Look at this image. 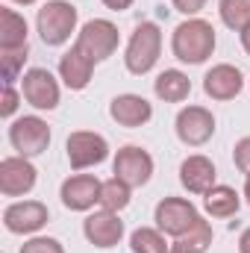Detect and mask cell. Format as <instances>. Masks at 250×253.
I'll list each match as a JSON object with an SVG mask.
<instances>
[{
	"mask_svg": "<svg viewBox=\"0 0 250 253\" xmlns=\"http://www.w3.org/2000/svg\"><path fill=\"white\" fill-rule=\"evenodd\" d=\"M215 27L203 18H186L171 36V53L186 65H203L215 53Z\"/></svg>",
	"mask_w": 250,
	"mask_h": 253,
	"instance_id": "cell-1",
	"label": "cell"
},
{
	"mask_svg": "<svg viewBox=\"0 0 250 253\" xmlns=\"http://www.w3.org/2000/svg\"><path fill=\"white\" fill-rule=\"evenodd\" d=\"M162 56V30L153 24V21H141L129 42H126V50H124V65L129 74L141 77V74H150L156 62Z\"/></svg>",
	"mask_w": 250,
	"mask_h": 253,
	"instance_id": "cell-2",
	"label": "cell"
},
{
	"mask_svg": "<svg viewBox=\"0 0 250 253\" xmlns=\"http://www.w3.org/2000/svg\"><path fill=\"white\" fill-rule=\"evenodd\" d=\"M77 6L68 0H47L36 15V30L47 47H62L77 33Z\"/></svg>",
	"mask_w": 250,
	"mask_h": 253,
	"instance_id": "cell-3",
	"label": "cell"
},
{
	"mask_svg": "<svg viewBox=\"0 0 250 253\" xmlns=\"http://www.w3.org/2000/svg\"><path fill=\"white\" fill-rule=\"evenodd\" d=\"M118 42H121V36H118V27H115L112 21H106V18H91V21H85V24L80 27L77 39H74V47H80L91 62L100 65L118 50Z\"/></svg>",
	"mask_w": 250,
	"mask_h": 253,
	"instance_id": "cell-4",
	"label": "cell"
},
{
	"mask_svg": "<svg viewBox=\"0 0 250 253\" xmlns=\"http://www.w3.org/2000/svg\"><path fill=\"white\" fill-rule=\"evenodd\" d=\"M9 141L12 147L18 150V156H42L47 147H50V126L44 118L39 115H24V118H15L9 126Z\"/></svg>",
	"mask_w": 250,
	"mask_h": 253,
	"instance_id": "cell-5",
	"label": "cell"
},
{
	"mask_svg": "<svg viewBox=\"0 0 250 253\" xmlns=\"http://www.w3.org/2000/svg\"><path fill=\"white\" fill-rule=\"evenodd\" d=\"M21 94L24 100L39 109V112H53L59 106V97H62V88H59V80L47 71V68H30L24 77H21Z\"/></svg>",
	"mask_w": 250,
	"mask_h": 253,
	"instance_id": "cell-6",
	"label": "cell"
},
{
	"mask_svg": "<svg viewBox=\"0 0 250 253\" xmlns=\"http://www.w3.org/2000/svg\"><path fill=\"white\" fill-rule=\"evenodd\" d=\"M65 153H68V162H71L74 171H85V168H94V165L106 162V156H109V141H106L100 132L77 129V132L68 135Z\"/></svg>",
	"mask_w": 250,
	"mask_h": 253,
	"instance_id": "cell-7",
	"label": "cell"
},
{
	"mask_svg": "<svg viewBox=\"0 0 250 253\" xmlns=\"http://www.w3.org/2000/svg\"><path fill=\"white\" fill-rule=\"evenodd\" d=\"M112 174L129 189H141L153 177V156L138 144H124L112 159Z\"/></svg>",
	"mask_w": 250,
	"mask_h": 253,
	"instance_id": "cell-8",
	"label": "cell"
},
{
	"mask_svg": "<svg viewBox=\"0 0 250 253\" xmlns=\"http://www.w3.org/2000/svg\"><path fill=\"white\" fill-rule=\"evenodd\" d=\"M197 218H200L197 206H194L191 200H186V197H162V200L156 203V212H153L156 227H159L165 236H171V239H180Z\"/></svg>",
	"mask_w": 250,
	"mask_h": 253,
	"instance_id": "cell-9",
	"label": "cell"
},
{
	"mask_svg": "<svg viewBox=\"0 0 250 253\" xmlns=\"http://www.w3.org/2000/svg\"><path fill=\"white\" fill-rule=\"evenodd\" d=\"M50 221V209L42 200H15L3 209V227L15 236H33Z\"/></svg>",
	"mask_w": 250,
	"mask_h": 253,
	"instance_id": "cell-10",
	"label": "cell"
},
{
	"mask_svg": "<svg viewBox=\"0 0 250 253\" xmlns=\"http://www.w3.org/2000/svg\"><path fill=\"white\" fill-rule=\"evenodd\" d=\"M177 138L188 147H203L212 135H215V115L206 106H183L177 112Z\"/></svg>",
	"mask_w": 250,
	"mask_h": 253,
	"instance_id": "cell-11",
	"label": "cell"
},
{
	"mask_svg": "<svg viewBox=\"0 0 250 253\" xmlns=\"http://www.w3.org/2000/svg\"><path fill=\"white\" fill-rule=\"evenodd\" d=\"M39 171L27 156H6L0 159V191L6 197H24L36 189Z\"/></svg>",
	"mask_w": 250,
	"mask_h": 253,
	"instance_id": "cell-12",
	"label": "cell"
},
{
	"mask_svg": "<svg viewBox=\"0 0 250 253\" xmlns=\"http://www.w3.org/2000/svg\"><path fill=\"white\" fill-rule=\"evenodd\" d=\"M83 236L88 239V245H94L100 251H109V248L121 245V239H124V221H121L118 212L97 209V212H91L83 221Z\"/></svg>",
	"mask_w": 250,
	"mask_h": 253,
	"instance_id": "cell-13",
	"label": "cell"
},
{
	"mask_svg": "<svg viewBox=\"0 0 250 253\" xmlns=\"http://www.w3.org/2000/svg\"><path fill=\"white\" fill-rule=\"evenodd\" d=\"M100 189H103V183L94 174H74V177H68L62 183L59 197H62L65 209L88 212V209L100 206Z\"/></svg>",
	"mask_w": 250,
	"mask_h": 253,
	"instance_id": "cell-14",
	"label": "cell"
},
{
	"mask_svg": "<svg viewBox=\"0 0 250 253\" xmlns=\"http://www.w3.org/2000/svg\"><path fill=\"white\" fill-rule=\"evenodd\" d=\"M242 88H245V74L230 62L212 65V68L206 71V77H203V91H206V97L221 100V103L239 97Z\"/></svg>",
	"mask_w": 250,
	"mask_h": 253,
	"instance_id": "cell-15",
	"label": "cell"
},
{
	"mask_svg": "<svg viewBox=\"0 0 250 253\" xmlns=\"http://www.w3.org/2000/svg\"><path fill=\"white\" fill-rule=\"evenodd\" d=\"M215 180H218V171H215V162L209 156L191 153V156L183 159V165H180V183H183V189L188 194H200L203 197L212 186H218Z\"/></svg>",
	"mask_w": 250,
	"mask_h": 253,
	"instance_id": "cell-16",
	"label": "cell"
},
{
	"mask_svg": "<svg viewBox=\"0 0 250 253\" xmlns=\"http://www.w3.org/2000/svg\"><path fill=\"white\" fill-rule=\"evenodd\" d=\"M109 118L121 126H129V129L144 126L153 118V103H150L147 97H141V94H129V91H126V94L112 97V103H109Z\"/></svg>",
	"mask_w": 250,
	"mask_h": 253,
	"instance_id": "cell-17",
	"label": "cell"
},
{
	"mask_svg": "<svg viewBox=\"0 0 250 253\" xmlns=\"http://www.w3.org/2000/svg\"><path fill=\"white\" fill-rule=\"evenodd\" d=\"M94 65L97 62H91L80 47L71 44V50H65L59 56V80L71 91H83L91 83V77H94Z\"/></svg>",
	"mask_w": 250,
	"mask_h": 253,
	"instance_id": "cell-18",
	"label": "cell"
},
{
	"mask_svg": "<svg viewBox=\"0 0 250 253\" xmlns=\"http://www.w3.org/2000/svg\"><path fill=\"white\" fill-rule=\"evenodd\" d=\"M27 36H30V27H27V18L9 6L0 9V50H21V47H30L27 44Z\"/></svg>",
	"mask_w": 250,
	"mask_h": 253,
	"instance_id": "cell-19",
	"label": "cell"
},
{
	"mask_svg": "<svg viewBox=\"0 0 250 253\" xmlns=\"http://www.w3.org/2000/svg\"><path fill=\"white\" fill-rule=\"evenodd\" d=\"M153 91L165 103H183L188 94H191V80H188V74H183L180 68H165L153 80Z\"/></svg>",
	"mask_w": 250,
	"mask_h": 253,
	"instance_id": "cell-20",
	"label": "cell"
},
{
	"mask_svg": "<svg viewBox=\"0 0 250 253\" xmlns=\"http://www.w3.org/2000/svg\"><path fill=\"white\" fill-rule=\"evenodd\" d=\"M203 209L206 215L212 218H233L239 209H242V194L233 189V186H212V189L203 194Z\"/></svg>",
	"mask_w": 250,
	"mask_h": 253,
	"instance_id": "cell-21",
	"label": "cell"
},
{
	"mask_svg": "<svg viewBox=\"0 0 250 253\" xmlns=\"http://www.w3.org/2000/svg\"><path fill=\"white\" fill-rule=\"evenodd\" d=\"M212 239H215L212 224L200 215V218L188 227L180 239H174V248H171V253H206L209 248H212Z\"/></svg>",
	"mask_w": 250,
	"mask_h": 253,
	"instance_id": "cell-22",
	"label": "cell"
},
{
	"mask_svg": "<svg viewBox=\"0 0 250 253\" xmlns=\"http://www.w3.org/2000/svg\"><path fill=\"white\" fill-rule=\"evenodd\" d=\"M129 251L132 253H171L165 233L159 227H138L129 236Z\"/></svg>",
	"mask_w": 250,
	"mask_h": 253,
	"instance_id": "cell-23",
	"label": "cell"
},
{
	"mask_svg": "<svg viewBox=\"0 0 250 253\" xmlns=\"http://www.w3.org/2000/svg\"><path fill=\"white\" fill-rule=\"evenodd\" d=\"M129 197H132V189L121 183L118 177H109V180H103V189H100V209L124 212L129 206Z\"/></svg>",
	"mask_w": 250,
	"mask_h": 253,
	"instance_id": "cell-24",
	"label": "cell"
},
{
	"mask_svg": "<svg viewBox=\"0 0 250 253\" xmlns=\"http://www.w3.org/2000/svg\"><path fill=\"white\" fill-rule=\"evenodd\" d=\"M218 15L230 30L242 33L245 27H250V0H221Z\"/></svg>",
	"mask_w": 250,
	"mask_h": 253,
	"instance_id": "cell-25",
	"label": "cell"
},
{
	"mask_svg": "<svg viewBox=\"0 0 250 253\" xmlns=\"http://www.w3.org/2000/svg\"><path fill=\"white\" fill-rule=\"evenodd\" d=\"M27 53L30 47H21V50H0V77H3V85H15V80H21L27 71Z\"/></svg>",
	"mask_w": 250,
	"mask_h": 253,
	"instance_id": "cell-26",
	"label": "cell"
},
{
	"mask_svg": "<svg viewBox=\"0 0 250 253\" xmlns=\"http://www.w3.org/2000/svg\"><path fill=\"white\" fill-rule=\"evenodd\" d=\"M21 253H65V248L53 236H33L30 242L21 245Z\"/></svg>",
	"mask_w": 250,
	"mask_h": 253,
	"instance_id": "cell-27",
	"label": "cell"
},
{
	"mask_svg": "<svg viewBox=\"0 0 250 253\" xmlns=\"http://www.w3.org/2000/svg\"><path fill=\"white\" fill-rule=\"evenodd\" d=\"M21 91L15 88V85H3V94H0V115L3 118H12L15 112H18V106H21Z\"/></svg>",
	"mask_w": 250,
	"mask_h": 253,
	"instance_id": "cell-28",
	"label": "cell"
},
{
	"mask_svg": "<svg viewBox=\"0 0 250 253\" xmlns=\"http://www.w3.org/2000/svg\"><path fill=\"white\" fill-rule=\"evenodd\" d=\"M233 162L242 174H250V135L239 138L236 147H233Z\"/></svg>",
	"mask_w": 250,
	"mask_h": 253,
	"instance_id": "cell-29",
	"label": "cell"
},
{
	"mask_svg": "<svg viewBox=\"0 0 250 253\" xmlns=\"http://www.w3.org/2000/svg\"><path fill=\"white\" fill-rule=\"evenodd\" d=\"M171 6L177 12H183L186 18H197L203 9H206V0H171Z\"/></svg>",
	"mask_w": 250,
	"mask_h": 253,
	"instance_id": "cell-30",
	"label": "cell"
},
{
	"mask_svg": "<svg viewBox=\"0 0 250 253\" xmlns=\"http://www.w3.org/2000/svg\"><path fill=\"white\" fill-rule=\"evenodd\" d=\"M106 9H112V12H124V9H129L135 0H100Z\"/></svg>",
	"mask_w": 250,
	"mask_h": 253,
	"instance_id": "cell-31",
	"label": "cell"
},
{
	"mask_svg": "<svg viewBox=\"0 0 250 253\" xmlns=\"http://www.w3.org/2000/svg\"><path fill=\"white\" fill-rule=\"evenodd\" d=\"M239 253H250V227L239 236Z\"/></svg>",
	"mask_w": 250,
	"mask_h": 253,
	"instance_id": "cell-32",
	"label": "cell"
},
{
	"mask_svg": "<svg viewBox=\"0 0 250 253\" xmlns=\"http://www.w3.org/2000/svg\"><path fill=\"white\" fill-rule=\"evenodd\" d=\"M239 36H242V47H245V53L250 56V27H245Z\"/></svg>",
	"mask_w": 250,
	"mask_h": 253,
	"instance_id": "cell-33",
	"label": "cell"
},
{
	"mask_svg": "<svg viewBox=\"0 0 250 253\" xmlns=\"http://www.w3.org/2000/svg\"><path fill=\"white\" fill-rule=\"evenodd\" d=\"M242 197L248 200V206H250V174H245V189H242Z\"/></svg>",
	"mask_w": 250,
	"mask_h": 253,
	"instance_id": "cell-34",
	"label": "cell"
},
{
	"mask_svg": "<svg viewBox=\"0 0 250 253\" xmlns=\"http://www.w3.org/2000/svg\"><path fill=\"white\" fill-rule=\"evenodd\" d=\"M12 3H18V6H33V3H39V0H12Z\"/></svg>",
	"mask_w": 250,
	"mask_h": 253,
	"instance_id": "cell-35",
	"label": "cell"
}]
</instances>
